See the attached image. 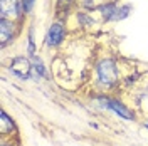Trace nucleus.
Wrapping results in <instances>:
<instances>
[{"instance_id": "obj_9", "label": "nucleus", "mask_w": 148, "mask_h": 146, "mask_svg": "<svg viewBox=\"0 0 148 146\" xmlns=\"http://www.w3.org/2000/svg\"><path fill=\"white\" fill-rule=\"evenodd\" d=\"M34 67H36V72L39 74V76H46V69H44V64H42L40 59L34 57Z\"/></svg>"}, {"instance_id": "obj_6", "label": "nucleus", "mask_w": 148, "mask_h": 146, "mask_svg": "<svg viewBox=\"0 0 148 146\" xmlns=\"http://www.w3.org/2000/svg\"><path fill=\"white\" fill-rule=\"evenodd\" d=\"M14 32V24L9 22L7 18H0V39H2V46L12 37Z\"/></svg>"}, {"instance_id": "obj_4", "label": "nucleus", "mask_w": 148, "mask_h": 146, "mask_svg": "<svg viewBox=\"0 0 148 146\" xmlns=\"http://www.w3.org/2000/svg\"><path fill=\"white\" fill-rule=\"evenodd\" d=\"M0 14H2V18L17 17L18 15V2L17 0H0Z\"/></svg>"}, {"instance_id": "obj_12", "label": "nucleus", "mask_w": 148, "mask_h": 146, "mask_svg": "<svg viewBox=\"0 0 148 146\" xmlns=\"http://www.w3.org/2000/svg\"><path fill=\"white\" fill-rule=\"evenodd\" d=\"M147 128H148V124H147Z\"/></svg>"}, {"instance_id": "obj_10", "label": "nucleus", "mask_w": 148, "mask_h": 146, "mask_svg": "<svg viewBox=\"0 0 148 146\" xmlns=\"http://www.w3.org/2000/svg\"><path fill=\"white\" fill-rule=\"evenodd\" d=\"M104 0H84V5L88 7V9H98V7H101V3Z\"/></svg>"}, {"instance_id": "obj_7", "label": "nucleus", "mask_w": 148, "mask_h": 146, "mask_svg": "<svg viewBox=\"0 0 148 146\" xmlns=\"http://www.w3.org/2000/svg\"><path fill=\"white\" fill-rule=\"evenodd\" d=\"M101 10H103V17L106 18V20H114V15H116V12H118V7H116L114 3H110V5L101 7Z\"/></svg>"}, {"instance_id": "obj_3", "label": "nucleus", "mask_w": 148, "mask_h": 146, "mask_svg": "<svg viewBox=\"0 0 148 146\" xmlns=\"http://www.w3.org/2000/svg\"><path fill=\"white\" fill-rule=\"evenodd\" d=\"M101 104H104V108H108V109L114 111L116 114H120L121 118L125 119H133V113L131 111H128L121 102H118V101H113V99H101L99 101Z\"/></svg>"}, {"instance_id": "obj_1", "label": "nucleus", "mask_w": 148, "mask_h": 146, "mask_svg": "<svg viewBox=\"0 0 148 146\" xmlns=\"http://www.w3.org/2000/svg\"><path fill=\"white\" fill-rule=\"evenodd\" d=\"M98 76L101 79L103 84L111 86L114 84L118 79V71H116V65L113 61H103L101 64L98 65Z\"/></svg>"}, {"instance_id": "obj_5", "label": "nucleus", "mask_w": 148, "mask_h": 146, "mask_svg": "<svg viewBox=\"0 0 148 146\" xmlns=\"http://www.w3.org/2000/svg\"><path fill=\"white\" fill-rule=\"evenodd\" d=\"M62 37H64V27L61 24H52L49 29V34H47V44L57 46V44H61Z\"/></svg>"}, {"instance_id": "obj_8", "label": "nucleus", "mask_w": 148, "mask_h": 146, "mask_svg": "<svg viewBox=\"0 0 148 146\" xmlns=\"http://www.w3.org/2000/svg\"><path fill=\"white\" fill-rule=\"evenodd\" d=\"M14 129V123H12V119L2 111V133H7V131H12Z\"/></svg>"}, {"instance_id": "obj_11", "label": "nucleus", "mask_w": 148, "mask_h": 146, "mask_svg": "<svg viewBox=\"0 0 148 146\" xmlns=\"http://www.w3.org/2000/svg\"><path fill=\"white\" fill-rule=\"evenodd\" d=\"M34 2H36V0H24V2H22V5H24V12H30L32 7H34Z\"/></svg>"}, {"instance_id": "obj_2", "label": "nucleus", "mask_w": 148, "mask_h": 146, "mask_svg": "<svg viewBox=\"0 0 148 146\" xmlns=\"http://www.w3.org/2000/svg\"><path fill=\"white\" fill-rule=\"evenodd\" d=\"M30 69H32V65L25 57H15L12 61V65H10V71L22 79H27L30 76Z\"/></svg>"}]
</instances>
